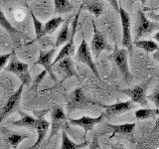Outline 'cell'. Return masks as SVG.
I'll return each mask as SVG.
<instances>
[{"instance_id": "28", "label": "cell", "mask_w": 159, "mask_h": 149, "mask_svg": "<svg viewBox=\"0 0 159 149\" xmlns=\"http://www.w3.org/2000/svg\"><path fill=\"white\" fill-rule=\"evenodd\" d=\"M30 15H31L32 20H33V25H34V30H35V34H36V39L40 40L43 36H45L44 33V24L40 21V20L35 16L34 12L32 11V9H29Z\"/></svg>"}, {"instance_id": "6", "label": "cell", "mask_w": 159, "mask_h": 149, "mask_svg": "<svg viewBox=\"0 0 159 149\" xmlns=\"http://www.w3.org/2000/svg\"><path fill=\"white\" fill-rule=\"evenodd\" d=\"M151 81H152V78H149L147 81H145L140 84H138V86H135L132 88L122 89L121 93L130 97V99L134 103H138L144 107H147L148 106V99L146 97V91H147V88L149 87V84H150Z\"/></svg>"}, {"instance_id": "19", "label": "cell", "mask_w": 159, "mask_h": 149, "mask_svg": "<svg viewBox=\"0 0 159 149\" xmlns=\"http://www.w3.org/2000/svg\"><path fill=\"white\" fill-rule=\"evenodd\" d=\"M89 145V142L86 140L82 143H76L73 140H71V138L69 137L68 133L66 132V130L63 129L62 132V145L61 148L62 149H82L84 148Z\"/></svg>"}, {"instance_id": "30", "label": "cell", "mask_w": 159, "mask_h": 149, "mask_svg": "<svg viewBox=\"0 0 159 149\" xmlns=\"http://www.w3.org/2000/svg\"><path fill=\"white\" fill-rule=\"evenodd\" d=\"M13 53V52H12ZM12 53H8V54H3L0 55V72L4 69V67L6 66V64L8 63L10 57H11Z\"/></svg>"}, {"instance_id": "17", "label": "cell", "mask_w": 159, "mask_h": 149, "mask_svg": "<svg viewBox=\"0 0 159 149\" xmlns=\"http://www.w3.org/2000/svg\"><path fill=\"white\" fill-rule=\"evenodd\" d=\"M107 126L112 131V134L111 137H112L114 134H122V135H132L134 129L136 127V123L132 122V123H123V124H117V125H114V124H109L107 123Z\"/></svg>"}, {"instance_id": "9", "label": "cell", "mask_w": 159, "mask_h": 149, "mask_svg": "<svg viewBox=\"0 0 159 149\" xmlns=\"http://www.w3.org/2000/svg\"><path fill=\"white\" fill-rule=\"evenodd\" d=\"M93 38L91 41L89 49H91L93 56L96 59H98L102 51H104V50H109L111 48H109L108 44L107 42L106 38H104V36L102 35V33L96 27L93 21Z\"/></svg>"}, {"instance_id": "25", "label": "cell", "mask_w": 159, "mask_h": 149, "mask_svg": "<svg viewBox=\"0 0 159 149\" xmlns=\"http://www.w3.org/2000/svg\"><path fill=\"white\" fill-rule=\"evenodd\" d=\"M27 138H29V135H27V134H19V133L8 131L6 141L12 148H18L19 144Z\"/></svg>"}, {"instance_id": "20", "label": "cell", "mask_w": 159, "mask_h": 149, "mask_svg": "<svg viewBox=\"0 0 159 149\" xmlns=\"http://www.w3.org/2000/svg\"><path fill=\"white\" fill-rule=\"evenodd\" d=\"M19 114H20V118L18 120L12 122L13 125L19 126V127H33L34 128L35 123H36V118L26 112L19 111Z\"/></svg>"}, {"instance_id": "18", "label": "cell", "mask_w": 159, "mask_h": 149, "mask_svg": "<svg viewBox=\"0 0 159 149\" xmlns=\"http://www.w3.org/2000/svg\"><path fill=\"white\" fill-rule=\"evenodd\" d=\"M71 21H72V17L68 18L67 21L64 23V26L62 27V29L59 31L56 38V44H55V47L56 48L62 46L63 44H65L69 40L70 34H71V32H70V23H71Z\"/></svg>"}, {"instance_id": "31", "label": "cell", "mask_w": 159, "mask_h": 149, "mask_svg": "<svg viewBox=\"0 0 159 149\" xmlns=\"http://www.w3.org/2000/svg\"><path fill=\"white\" fill-rule=\"evenodd\" d=\"M46 74H47V72L45 71V70H44V71H43L41 74H38L37 78L35 79V83H34L33 87H32L33 89H36V88H37V87L40 84V83H41V82L43 81V79H44L45 77H46Z\"/></svg>"}, {"instance_id": "5", "label": "cell", "mask_w": 159, "mask_h": 149, "mask_svg": "<svg viewBox=\"0 0 159 149\" xmlns=\"http://www.w3.org/2000/svg\"><path fill=\"white\" fill-rule=\"evenodd\" d=\"M158 28V22H153L151 20H149L142 10H138L135 23V40H138L141 37L145 36V35L157 31Z\"/></svg>"}, {"instance_id": "7", "label": "cell", "mask_w": 159, "mask_h": 149, "mask_svg": "<svg viewBox=\"0 0 159 149\" xmlns=\"http://www.w3.org/2000/svg\"><path fill=\"white\" fill-rule=\"evenodd\" d=\"M118 14H119V17H120V22H121V27H122L121 45H122V47L125 48L127 50V52L131 55L133 51V42L131 38L130 17H129V14L122 7L119 8Z\"/></svg>"}, {"instance_id": "26", "label": "cell", "mask_w": 159, "mask_h": 149, "mask_svg": "<svg viewBox=\"0 0 159 149\" xmlns=\"http://www.w3.org/2000/svg\"><path fill=\"white\" fill-rule=\"evenodd\" d=\"M0 27H2L10 36H14V35L19 34V31L14 26H12V24L9 22V20L6 18L4 12L1 9H0Z\"/></svg>"}, {"instance_id": "14", "label": "cell", "mask_w": 159, "mask_h": 149, "mask_svg": "<svg viewBox=\"0 0 159 149\" xmlns=\"http://www.w3.org/2000/svg\"><path fill=\"white\" fill-rule=\"evenodd\" d=\"M51 119H52V126H51V133H50L49 140L52 139L55 134L61 129L67 122V115L64 111L62 106H55L51 112Z\"/></svg>"}, {"instance_id": "12", "label": "cell", "mask_w": 159, "mask_h": 149, "mask_svg": "<svg viewBox=\"0 0 159 149\" xmlns=\"http://www.w3.org/2000/svg\"><path fill=\"white\" fill-rule=\"evenodd\" d=\"M53 68L56 69V71L58 73L63 74V79H62V81L60 82V84H61L65 79H67L71 77L78 78L76 70H75L74 62H73L72 58H70V57H65V58L61 59L60 61H58L54 65Z\"/></svg>"}, {"instance_id": "21", "label": "cell", "mask_w": 159, "mask_h": 149, "mask_svg": "<svg viewBox=\"0 0 159 149\" xmlns=\"http://www.w3.org/2000/svg\"><path fill=\"white\" fill-rule=\"evenodd\" d=\"M133 45H135V47L142 49L143 51H145L146 53H154L156 50L159 49L158 43L153 41V40H135V42L133 43Z\"/></svg>"}, {"instance_id": "3", "label": "cell", "mask_w": 159, "mask_h": 149, "mask_svg": "<svg viewBox=\"0 0 159 149\" xmlns=\"http://www.w3.org/2000/svg\"><path fill=\"white\" fill-rule=\"evenodd\" d=\"M84 7V5L82 4L80 6L79 11L77 12V14L75 15L74 20H73V23H72V32L70 34V37L69 40L65 43L64 47L61 49V51L59 52L58 56L56 57V59L54 60V62L52 63V67L56 64L58 61H60L61 59L65 58V57H71L75 54V35H76L77 32V28L79 26V18H80V14H81V10Z\"/></svg>"}, {"instance_id": "1", "label": "cell", "mask_w": 159, "mask_h": 149, "mask_svg": "<svg viewBox=\"0 0 159 149\" xmlns=\"http://www.w3.org/2000/svg\"><path fill=\"white\" fill-rule=\"evenodd\" d=\"M4 70L8 73H12L16 76L24 86L29 87L31 84V74L29 72V66L26 63H23L19 61L18 58L15 56V53L13 51L11 57L9 59V64L4 67Z\"/></svg>"}, {"instance_id": "33", "label": "cell", "mask_w": 159, "mask_h": 149, "mask_svg": "<svg viewBox=\"0 0 159 149\" xmlns=\"http://www.w3.org/2000/svg\"><path fill=\"white\" fill-rule=\"evenodd\" d=\"M139 1H140L142 4H145V3L147 2V0H139Z\"/></svg>"}, {"instance_id": "16", "label": "cell", "mask_w": 159, "mask_h": 149, "mask_svg": "<svg viewBox=\"0 0 159 149\" xmlns=\"http://www.w3.org/2000/svg\"><path fill=\"white\" fill-rule=\"evenodd\" d=\"M37 115H38V118H36V123H35V125H34V128L36 129V131H37V140L34 143L32 148H37L40 144L42 143L45 137L47 136L48 130L50 128V123L49 121L46 120V118H45V113L39 112L37 113Z\"/></svg>"}, {"instance_id": "22", "label": "cell", "mask_w": 159, "mask_h": 149, "mask_svg": "<svg viewBox=\"0 0 159 149\" xmlns=\"http://www.w3.org/2000/svg\"><path fill=\"white\" fill-rule=\"evenodd\" d=\"M83 5L88 11H89L92 14H93L96 17H99L103 13L104 5L102 1H98V0H91L89 2H84Z\"/></svg>"}, {"instance_id": "2", "label": "cell", "mask_w": 159, "mask_h": 149, "mask_svg": "<svg viewBox=\"0 0 159 149\" xmlns=\"http://www.w3.org/2000/svg\"><path fill=\"white\" fill-rule=\"evenodd\" d=\"M111 60L114 62V64L116 65L118 70L120 71L123 79L125 81V83L129 84L132 79L131 73L129 71L128 67V52L125 48L119 49L117 47V44L114 45V50L112 54L111 55Z\"/></svg>"}, {"instance_id": "11", "label": "cell", "mask_w": 159, "mask_h": 149, "mask_svg": "<svg viewBox=\"0 0 159 149\" xmlns=\"http://www.w3.org/2000/svg\"><path fill=\"white\" fill-rule=\"evenodd\" d=\"M98 104L99 106H102L106 109L104 114H106V116L107 117L121 115V114L131 111V109H133L136 106L135 103H134L131 99H129V101H126V102H122L109 104V106H106V104H101V103H98Z\"/></svg>"}, {"instance_id": "10", "label": "cell", "mask_w": 159, "mask_h": 149, "mask_svg": "<svg viewBox=\"0 0 159 149\" xmlns=\"http://www.w3.org/2000/svg\"><path fill=\"white\" fill-rule=\"evenodd\" d=\"M97 103L98 102L89 101V99L84 96L82 88H77L70 93V96L68 97L67 106H68L69 111H71L76 108L84 107L88 106V104H97Z\"/></svg>"}, {"instance_id": "8", "label": "cell", "mask_w": 159, "mask_h": 149, "mask_svg": "<svg viewBox=\"0 0 159 149\" xmlns=\"http://www.w3.org/2000/svg\"><path fill=\"white\" fill-rule=\"evenodd\" d=\"M23 88H24V84H21V86L19 87V88L13 94H11V96L9 97L7 102H5L2 108L0 109V123H1L6 117H8L10 114H12L14 111H16L18 109L20 102H21Z\"/></svg>"}, {"instance_id": "13", "label": "cell", "mask_w": 159, "mask_h": 149, "mask_svg": "<svg viewBox=\"0 0 159 149\" xmlns=\"http://www.w3.org/2000/svg\"><path fill=\"white\" fill-rule=\"evenodd\" d=\"M55 53H56V48H52L51 50H48V51H43L41 50L39 54L38 60L35 62V65H40V66H43L45 71L49 74V76L51 77V79L54 82H57V77L56 74L53 72V67H52V60Z\"/></svg>"}, {"instance_id": "29", "label": "cell", "mask_w": 159, "mask_h": 149, "mask_svg": "<svg viewBox=\"0 0 159 149\" xmlns=\"http://www.w3.org/2000/svg\"><path fill=\"white\" fill-rule=\"evenodd\" d=\"M147 99L148 101H150L151 102L154 103V106H156V108L159 107V86L157 84V86L154 88L153 89V93L150 94V96H146Z\"/></svg>"}, {"instance_id": "24", "label": "cell", "mask_w": 159, "mask_h": 149, "mask_svg": "<svg viewBox=\"0 0 159 149\" xmlns=\"http://www.w3.org/2000/svg\"><path fill=\"white\" fill-rule=\"evenodd\" d=\"M64 22H65V20L61 16L54 17L52 19H50L48 22H46L44 24L45 35H50V34L54 33L55 31H56V29H58L59 26H61Z\"/></svg>"}, {"instance_id": "15", "label": "cell", "mask_w": 159, "mask_h": 149, "mask_svg": "<svg viewBox=\"0 0 159 149\" xmlns=\"http://www.w3.org/2000/svg\"><path fill=\"white\" fill-rule=\"evenodd\" d=\"M104 117H106V114H104V112H102L98 117L83 116V117L78 118V119L70 118L69 122H70V124H72V125L82 127L84 130V132L87 133L88 131H92L94 125L102 123L103 121Z\"/></svg>"}, {"instance_id": "32", "label": "cell", "mask_w": 159, "mask_h": 149, "mask_svg": "<svg viewBox=\"0 0 159 149\" xmlns=\"http://www.w3.org/2000/svg\"><path fill=\"white\" fill-rule=\"evenodd\" d=\"M107 2L111 4V6L116 10V12L118 13V10H119V6H118V1L117 0H107Z\"/></svg>"}, {"instance_id": "23", "label": "cell", "mask_w": 159, "mask_h": 149, "mask_svg": "<svg viewBox=\"0 0 159 149\" xmlns=\"http://www.w3.org/2000/svg\"><path fill=\"white\" fill-rule=\"evenodd\" d=\"M56 14H65L72 12L75 9L74 5L69 0H53Z\"/></svg>"}, {"instance_id": "4", "label": "cell", "mask_w": 159, "mask_h": 149, "mask_svg": "<svg viewBox=\"0 0 159 149\" xmlns=\"http://www.w3.org/2000/svg\"><path fill=\"white\" fill-rule=\"evenodd\" d=\"M74 55H75V60H76V61H78L80 63H83V64L86 65V66H88L89 68V70H91V71L94 74V76L97 77V79H98V81L99 82L102 81L101 78H99L97 66L93 62L91 49H89V46L88 45L86 40H84V38H83L79 48L77 49V52Z\"/></svg>"}, {"instance_id": "27", "label": "cell", "mask_w": 159, "mask_h": 149, "mask_svg": "<svg viewBox=\"0 0 159 149\" xmlns=\"http://www.w3.org/2000/svg\"><path fill=\"white\" fill-rule=\"evenodd\" d=\"M159 113L158 111V108L155 109H152V108H141V109H138V111H135L134 115H135V118L138 119V120H145V119L148 118H153L155 115Z\"/></svg>"}]
</instances>
